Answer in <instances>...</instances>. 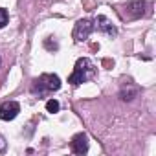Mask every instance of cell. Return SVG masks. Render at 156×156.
Here are the masks:
<instances>
[{
	"instance_id": "5",
	"label": "cell",
	"mask_w": 156,
	"mask_h": 156,
	"mask_svg": "<svg viewBox=\"0 0 156 156\" xmlns=\"http://www.w3.org/2000/svg\"><path fill=\"white\" fill-rule=\"evenodd\" d=\"M94 28L98 30V31H101V33H105V35H108V37H114L116 33H118V30H116V26L107 19V17H103V15H99L96 20H94Z\"/></svg>"
},
{
	"instance_id": "4",
	"label": "cell",
	"mask_w": 156,
	"mask_h": 156,
	"mask_svg": "<svg viewBox=\"0 0 156 156\" xmlns=\"http://www.w3.org/2000/svg\"><path fill=\"white\" fill-rule=\"evenodd\" d=\"M20 112V105L17 101H4L0 105V119L2 121H11L19 116Z\"/></svg>"
},
{
	"instance_id": "2",
	"label": "cell",
	"mask_w": 156,
	"mask_h": 156,
	"mask_svg": "<svg viewBox=\"0 0 156 156\" xmlns=\"http://www.w3.org/2000/svg\"><path fill=\"white\" fill-rule=\"evenodd\" d=\"M59 88H61V79L55 73H42L41 77H37L33 81V92H37L39 96L55 92Z\"/></svg>"
},
{
	"instance_id": "3",
	"label": "cell",
	"mask_w": 156,
	"mask_h": 156,
	"mask_svg": "<svg viewBox=\"0 0 156 156\" xmlns=\"http://www.w3.org/2000/svg\"><path fill=\"white\" fill-rule=\"evenodd\" d=\"M92 30H94V22H92V20H88V19L79 20V22L75 24V28H73V39H75V42L87 41V39L90 37Z\"/></svg>"
},
{
	"instance_id": "7",
	"label": "cell",
	"mask_w": 156,
	"mask_h": 156,
	"mask_svg": "<svg viewBox=\"0 0 156 156\" xmlns=\"http://www.w3.org/2000/svg\"><path fill=\"white\" fill-rule=\"evenodd\" d=\"M129 6L130 8H136V9H132V17H141L143 15V8H145L143 0H134V2H130Z\"/></svg>"
},
{
	"instance_id": "6",
	"label": "cell",
	"mask_w": 156,
	"mask_h": 156,
	"mask_svg": "<svg viewBox=\"0 0 156 156\" xmlns=\"http://www.w3.org/2000/svg\"><path fill=\"white\" fill-rule=\"evenodd\" d=\"M70 147H72V152H75V154H85L88 151V138H87V134H83V132L75 134L72 138Z\"/></svg>"
},
{
	"instance_id": "11",
	"label": "cell",
	"mask_w": 156,
	"mask_h": 156,
	"mask_svg": "<svg viewBox=\"0 0 156 156\" xmlns=\"http://www.w3.org/2000/svg\"><path fill=\"white\" fill-rule=\"evenodd\" d=\"M0 64H2V59H0Z\"/></svg>"
},
{
	"instance_id": "1",
	"label": "cell",
	"mask_w": 156,
	"mask_h": 156,
	"mask_svg": "<svg viewBox=\"0 0 156 156\" xmlns=\"http://www.w3.org/2000/svg\"><path fill=\"white\" fill-rule=\"evenodd\" d=\"M94 73H96V68H94L92 61L87 59V57H83V59H79V61L75 62V68H73L72 75L68 77V83H72V85L87 83L88 79L94 77Z\"/></svg>"
},
{
	"instance_id": "10",
	"label": "cell",
	"mask_w": 156,
	"mask_h": 156,
	"mask_svg": "<svg viewBox=\"0 0 156 156\" xmlns=\"http://www.w3.org/2000/svg\"><path fill=\"white\" fill-rule=\"evenodd\" d=\"M6 147H8V143H6V140H4V136L0 134V152H4L6 151Z\"/></svg>"
},
{
	"instance_id": "9",
	"label": "cell",
	"mask_w": 156,
	"mask_h": 156,
	"mask_svg": "<svg viewBox=\"0 0 156 156\" xmlns=\"http://www.w3.org/2000/svg\"><path fill=\"white\" fill-rule=\"evenodd\" d=\"M8 24V11L0 8V28H4Z\"/></svg>"
},
{
	"instance_id": "8",
	"label": "cell",
	"mask_w": 156,
	"mask_h": 156,
	"mask_svg": "<svg viewBox=\"0 0 156 156\" xmlns=\"http://www.w3.org/2000/svg\"><path fill=\"white\" fill-rule=\"evenodd\" d=\"M59 107H61V105H59V101H57V99H50V101L46 103V110H48V112H51V114L59 112Z\"/></svg>"
}]
</instances>
